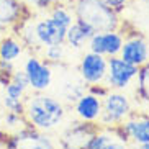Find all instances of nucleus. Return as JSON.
<instances>
[{
  "mask_svg": "<svg viewBox=\"0 0 149 149\" xmlns=\"http://www.w3.org/2000/svg\"><path fill=\"white\" fill-rule=\"evenodd\" d=\"M43 51V59L48 64H59L66 59L67 54V46L66 43L62 44H53V46H46L41 49Z\"/></svg>",
  "mask_w": 149,
  "mask_h": 149,
  "instance_id": "nucleus-20",
  "label": "nucleus"
},
{
  "mask_svg": "<svg viewBox=\"0 0 149 149\" xmlns=\"http://www.w3.org/2000/svg\"><path fill=\"white\" fill-rule=\"evenodd\" d=\"M79 72H80L82 82L87 84V87L105 84L107 57L102 56V54H97V53L88 51V53H85L82 56V59H80Z\"/></svg>",
  "mask_w": 149,
  "mask_h": 149,
  "instance_id": "nucleus-8",
  "label": "nucleus"
},
{
  "mask_svg": "<svg viewBox=\"0 0 149 149\" xmlns=\"http://www.w3.org/2000/svg\"><path fill=\"white\" fill-rule=\"evenodd\" d=\"M111 130L125 143H128V141L133 144L149 143V116L144 111H139V113L133 111L121 125L111 128Z\"/></svg>",
  "mask_w": 149,
  "mask_h": 149,
  "instance_id": "nucleus-6",
  "label": "nucleus"
},
{
  "mask_svg": "<svg viewBox=\"0 0 149 149\" xmlns=\"http://www.w3.org/2000/svg\"><path fill=\"white\" fill-rule=\"evenodd\" d=\"M144 113H146V115H148V116H149V103H148V107H146V110H144Z\"/></svg>",
  "mask_w": 149,
  "mask_h": 149,
  "instance_id": "nucleus-28",
  "label": "nucleus"
},
{
  "mask_svg": "<svg viewBox=\"0 0 149 149\" xmlns=\"http://www.w3.org/2000/svg\"><path fill=\"white\" fill-rule=\"evenodd\" d=\"M125 35L120 30H111V31H100L93 33L87 43L88 51L97 54H102L105 57H113L118 56L121 51Z\"/></svg>",
  "mask_w": 149,
  "mask_h": 149,
  "instance_id": "nucleus-9",
  "label": "nucleus"
},
{
  "mask_svg": "<svg viewBox=\"0 0 149 149\" xmlns=\"http://www.w3.org/2000/svg\"><path fill=\"white\" fill-rule=\"evenodd\" d=\"M100 5H103L105 8L111 10V12H115L116 15H120L123 12V10L128 7V3H130V0H97Z\"/></svg>",
  "mask_w": 149,
  "mask_h": 149,
  "instance_id": "nucleus-24",
  "label": "nucleus"
},
{
  "mask_svg": "<svg viewBox=\"0 0 149 149\" xmlns=\"http://www.w3.org/2000/svg\"><path fill=\"white\" fill-rule=\"evenodd\" d=\"M121 59L133 64L136 67L144 66L149 61V44L144 38L141 36H130L125 38L121 46V51L118 54Z\"/></svg>",
  "mask_w": 149,
  "mask_h": 149,
  "instance_id": "nucleus-12",
  "label": "nucleus"
},
{
  "mask_svg": "<svg viewBox=\"0 0 149 149\" xmlns=\"http://www.w3.org/2000/svg\"><path fill=\"white\" fill-rule=\"evenodd\" d=\"M3 88H5L3 95L12 97V98H25L26 92H28V88H25L23 85L13 82V80H8L7 84H3Z\"/></svg>",
  "mask_w": 149,
  "mask_h": 149,
  "instance_id": "nucleus-21",
  "label": "nucleus"
},
{
  "mask_svg": "<svg viewBox=\"0 0 149 149\" xmlns=\"http://www.w3.org/2000/svg\"><path fill=\"white\" fill-rule=\"evenodd\" d=\"M74 17L84 22L93 33L120 30V15L105 8L97 0H72Z\"/></svg>",
  "mask_w": 149,
  "mask_h": 149,
  "instance_id": "nucleus-2",
  "label": "nucleus"
},
{
  "mask_svg": "<svg viewBox=\"0 0 149 149\" xmlns=\"http://www.w3.org/2000/svg\"><path fill=\"white\" fill-rule=\"evenodd\" d=\"M2 103H3L7 111L18 113V115H23V111H25V98H12V97L3 95Z\"/></svg>",
  "mask_w": 149,
  "mask_h": 149,
  "instance_id": "nucleus-22",
  "label": "nucleus"
},
{
  "mask_svg": "<svg viewBox=\"0 0 149 149\" xmlns=\"http://www.w3.org/2000/svg\"><path fill=\"white\" fill-rule=\"evenodd\" d=\"M146 3H148V5H149V0H146Z\"/></svg>",
  "mask_w": 149,
  "mask_h": 149,
  "instance_id": "nucleus-30",
  "label": "nucleus"
},
{
  "mask_svg": "<svg viewBox=\"0 0 149 149\" xmlns=\"http://www.w3.org/2000/svg\"><path fill=\"white\" fill-rule=\"evenodd\" d=\"M3 123L7 128H12V130H20L22 126L26 125L25 121V116L23 115H18V113H12V111H7L3 116Z\"/></svg>",
  "mask_w": 149,
  "mask_h": 149,
  "instance_id": "nucleus-23",
  "label": "nucleus"
},
{
  "mask_svg": "<svg viewBox=\"0 0 149 149\" xmlns=\"http://www.w3.org/2000/svg\"><path fill=\"white\" fill-rule=\"evenodd\" d=\"M103 149H130V148L126 146V143H125V141H121L120 138H116V139L110 141V143Z\"/></svg>",
  "mask_w": 149,
  "mask_h": 149,
  "instance_id": "nucleus-26",
  "label": "nucleus"
},
{
  "mask_svg": "<svg viewBox=\"0 0 149 149\" xmlns=\"http://www.w3.org/2000/svg\"><path fill=\"white\" fill-rule=\"evenodd\" d=\"M26 125L48 133L59 126L66 116V108L62 102L46 92H33L25 97V111Z\"/></svg>",
  "mask_w": 149,
  "mask_h": 149,
  "instance_id": "nucleus-1",
  "label": "nucleus"
},
{
  "mask_svg": "<svg viewBox=\"0 0 149 149\" xmlns=\"http://www.w3.org/2000/svg\"><path fill=\"white\" fill-rule=\"evenodd\" d=\"M22 0H0V30H15L25 20Z\"/></svg>",
  "mask_w": 149,
  "mask_h": 149,
  "instance_id": "nucleus-14",
  "label": "nucleus"
},
{
  "mask_svg": "<svg viewBox=\"0 0 149 149\" xmlns=\"http://www.w3.org/2000/svg\"><path fill=\"white\" fill-rule=\"evenodd\" d=\"M98 128L100 126L97 123H85L79 120L70 128H67V131L62 134L59 144L62 149H85L87 141Z\"/></svg>",
  "mask_w": 149,
  "mask_h": 149,
  "instance_id": "nucleus-11",
  "label": "nucleus"
},
{
  "mask_svg": "<svg viewBox=\"0 0 149 149\" xmlns=\"http://www.w3.org/2000/svg\"><path fill=\"white\" fill-rule=\"evenodd\" d=\"M26 2L28 5H31V7H35L38 10H49L53 5H56L61 0H26Z\"/></svg>",
  "mask_w": 149,
  "mask_h": 149,
  "instance_id": "nucleus-25",
  "label": "nucleus"
},
{
  "mask_svg": "<svg viewBox=\"0 0 149 149\" xmlns=\"http://www.w3.org/2000/svg\"><path fill=\"white\" fill-rule=\"evenodd\" d=\"M23 70L30 82V90L33 92H46L53 82L51 64L41 59L36 54H30L23 62Z\"/></svg>",
  "mask_w": 149,
  "mask_h": 149,
  "instance_id": "nucleus-7",
  "label": "nucleus"
},
{
  "mask_svg": "<svg viewBox=\"0 0 149 149\" xmlns=\"http://www.w3.org/2000/svg\"><path fill=\"white\" fill-rule=\"evenodd\" d=\"M5 149H56V146L48 133L25 125L7 136Z\"/></svg>",
  "mask_w": 149,
  "mask_h": 149,
  "instance_id": "nucleus-4",
  "label": "nucleus"
},
{
  "mask_svg": "<svg viewBox=\"0 0 149 149\" xmlns=\"http://www.w3.org/2000/svg\"><path fill=\"white\" fill-rule=\"evenodd\" d=\"M66 31L67 26L54 20L53 17H44L35 22V33L36 40L40 43L41 49L53 44H62L66 41Z\"/></svg>",
  "mask_w": 149,
  "mask_h": 149,
  "instance_id": "nucleus-10",
  "label": "nucleus"
},
{
  "mask_svg": "<svg viewBox=\"0 0 149 149\" xmlns=\"http://www.w3.org/2000/svg\"><path fill=\"white\" fill-rule=\"evenodd\" d=\"M115 131L111 128H98L92 136H90V139L87 141V144H85V149H103L107 144H108L110 141H113Z\"/></svg>",
  "mask_w": 149,
  "mask_h": 149,
  "instance_id": "nucleus-18",
  "label": "nucleus"
},
{
  "mask_svg": "<svg viewBox=\"0 0 149 149\" xmlns=\"http://www.w3.org/2000/svg\"><path fill=\"white\" fill-rule=\"evenodd\" d=\"M133 113L131 100L123 90H108L102 98V115L98 126L116 128Z\"/></svg>",
  "mask_w": 149,
  "mask_h": 149,
  "instance_id": "nucleus-3",
  "label": "nucleus"
},
{
  "mask_svg": "<svg viewBox=\"0 0 149 149\" xmlns=\"http://www.w3.org/2000/svg\"><path fill=\"white\" fill-rule=\"evenodd\" d=\"M49 17H53L54 20H57L59 23H62L64 26H69L70 23L75 20L74 12H72V7L62 3V2H57L56 5H53L49 8Z\"/></svg>",
  "mask_w": 149,
  "mask_h": 149,
  "instance_id": "nucleus-19",
  "label": "nucleus"
},
{
  "mask_svg": "<svg viewBox=\"0 0 149 149\" xmlns=\"http://www.w3.org/2000/svg\"><path fill=\"white\" fill-rule=\"evenodd\" d=\"M138 85H136V97L143 100L144 103H149V61L144 66L138 69Z\"/></svg>",
  "mask_w": 149,
  "mask_h": 149,
  "instance_id": "nucleus-17",
  "label": "nucleus"
},
{
  "mask_svg": "<svg viewBox=\"0 0 149 149\" xmlns=\"http://www.w3.org/2000/svg\"><path fill=\"white\" fill-rule=\"evenodd\" d=\"M139 67L133 66L120 56L107 57L105 85L110 90H126L138 77Z\"/></svg>",
  "mask_w": 149,
  "mask_h": 149,
  "instance_id": "nucleus-5",
  "label": "nucleus"
},
{
  "mask_svg": "<svg viewBox=\"0 0 149 149\" xmlns=\"http://www.w3.org/2000/svg\"><path fill=\"white\" fill-rule=\"evenodd\" d=\"M25 53V46L17 35H3L0 38V61L17 62Z\"/></svg>",
  "mask_w": 149,
  "mask_h": 149,
  "instance_id": "nucleus-16",
  "label": "nucleus"
},
{
  "mask_svg": "<svg viewBox=\"0 0 149 149\" xmlns=\"http://www.w3.org/2000/svg\"><path fill=\"white\" fill-rule=\"evenodd\" d=\"M2 31H3V30H0V38H2V36H3V35H2Z\"/></svg>",
  "mask_w": 149,
  "mask_h": 149,
  "instance_id": "nucleus-29",
  "label": "nucleus"
},
{
  "mask_svg": "<svg viewBox=\"0 0 149 149\" xmlns=\"http://www.w3.org/2000/svg\"><path fill=\"white\" fill-rule=\"evenodd\" d=\"M74 111H75V116L80 121L98 123V118L102 115V97L85 90L74 102Z\"/></svg>",
  "mask_w": 149,
  "mask_h": 149,
  "instance_id": "nucleus-13",
  "label": "nucleus"
},
{
  "mask_svg": "<svg viewBox=\"0 0 149 149\" xmlns=\"http://www.w3.org/2000/svg\"><path fill=\"white\" fill-rule=\"evenodd\" d=\"M92 35H93V31L84 22H80V20L75 18L74 22L67 26L66 41H64V43H66L67 48L74 49V51H79V49H82L84 46L88 43V40H90Z\"/></svg>",
  "mask_w": 149,
  "mask_h": 149,
  "instance_id": "nucleus-15",
  "label": "nucleus"
},
{
  "mask_svg": "<svg viewBox=\"0 0 149 149\" xmlns=\"http://www.w3.org/2000/svg\"><path fill=\"white\" fill-rule=\"evenodd\" d=\"M131 149H149V143H146V144H133Z\"/></svg>",
  "mask_w": 149,
  "mask_h": 149,
  "instance_id": "nucleus-27",
  "label": "nucleus"
},
{
  "mask_svg": "<svg viewBox=\"0 0 149 149\" xmlns=\"http://www.w3.org/2000/svg\"><path fill=\"white\" fill-rule=\"evenodd\" d=\"M0 85H2V82H0Z\"/></svg>",
  "mask_w": 149,
  "mask_h": 149,
  "instance_id": "nucleus-31",
  "label": "nucleus"
}]
</instances>
